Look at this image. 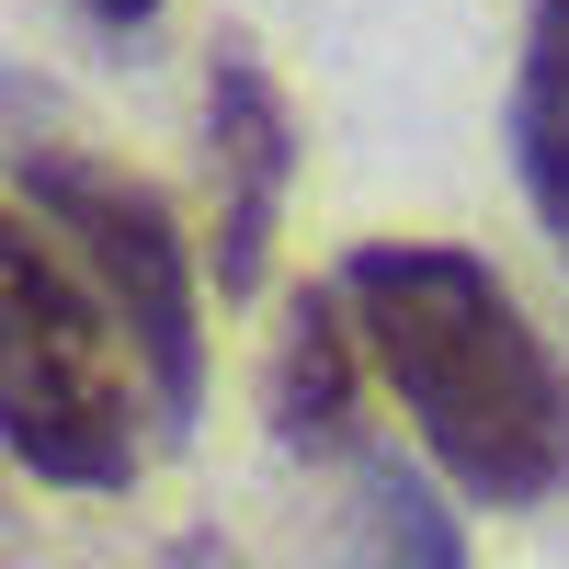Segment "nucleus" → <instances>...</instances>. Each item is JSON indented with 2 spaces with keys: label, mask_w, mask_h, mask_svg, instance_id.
<instances>
[{
  "label": "nucleus",
  "mask_w": 569,
  "mask_h": 569,
  "mask_svg": "<svg viewBox=\"0 0 569 569\" xmlns=\"http://www.w3.org/2000/svg\"><path fill=\"white\" fill-rule=\"evenodd\" d=\"M365 365L399 388L421 456L467 501L536 512L569 490V365L512 308V284L456 240H365L342 262Z\"/></svg>",
  "instance_id": "nucleus-1"
},
{
  "label": "nucleus",
  "mask_w": 569,
  "mask_h": 569,
  "mask_svg": "<svg viewBox=\"0 0 569 569\" xmlns=\"http://www.w3.org/2000/svg\"><path fill=\"white\" fill-rule=\"evenodd\" d=\"M137 353L114 308L80 284L58 240L12 217L0 240V433L12 467L46 490H126L137 479Z\"/></svg>",
  "instance_id": "nucleus-2"
},
{
  "label": "nucleus",
  "mask_w": 569,
  "mask_h": 569,
  "mask_svg": "<svg viewBox=\"0 0 569 569\" xmlns=\"http://www.w3.org/2000/svg\"><path fill=\"white\" fill-rule=\"evenodd\" d=\"M23 217L80 262V284L114 308L126 330V353L137 376H149V399L160 421L182 433L206 399V308H194V240L171 228V206L149 194V182H126V171H91L69 149H23Z\"/></svg>",
  "instance_id": "nucleus-3"
},
{
  "label": "nucleus",
  "mask_w": 569,
  "mask_h": 569,
  "mask_svg": "<svg viewBox=\"0 0 569 569\" xmlns=\"http://www.w3.org/2000/svg\"><path fill=\"white\" fill-rule=\"evenodd\" d=\"M206 171H217V297H251L273 262L284 182H297V114L251 46L206 58Z\"/></svg>",
  "instance_id": "nucleus-4"
},
{
  "label": "nucleus",
  "mask_w": 569,
  "mask_h": 569,
  "mask_svg": "<svg viewBox=\"0 0 569 569\" xmlns=\"http://www.w3.org/2000/svg\"><path fill=\"white\" fill-rule=\"evenodd\" d=\"M353 308H342V284H308L297 308H284V330H273V433L284 445H308V456H330L353 433Z\"/></svg>",
  "instance_id": "nucleus-5"
},
{
  "label": "nucleus",
  "mask_w": 569,
  "mask_h": 569,
  "mask_svg": "<svg viewBox=\"0 0 569 569\" xmlns=\"http://www.w3.org/2000/svg\"><path fill=\"white\" fill-rule=\"evenodd\" d=\"M512 171L547 217V240L569 251V0L525 12V69H512Z\"/></svg>",
  "instance_id": "nucleus-6"
},
{
  "label": "nucleus",
  "mask_w": 569,
  "mask_h": 569,
  "mask_svg": "<svg viewBox=\"0 0 569 569\" xmlns=\"http://www.w3.org/2000/svg\"><path fill=\"white\" fill-rule=\"evenodd\" d=\"M353 569H467V536H456V512L399 479V467H376V490H365V536H353Z\"/></svg>",
  "instance_id": "nucleus-7"
},
{
  "label": "nucleus",
  "mask_w": 569,
  "mask_h": 569,
  "mask_svg": "<svg viewBox=\"0 0 569 569\" xmlns=\"http://www.w3.org/2000/svg\"><path fill=\"white\" fill-rule=\"evenodd\" d=\"M80 12H103V23H149L160 0H80Z\"/></svg>",
  "instance_id": "nucleus-8"
}]
</instances>
